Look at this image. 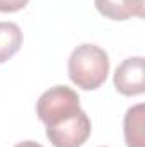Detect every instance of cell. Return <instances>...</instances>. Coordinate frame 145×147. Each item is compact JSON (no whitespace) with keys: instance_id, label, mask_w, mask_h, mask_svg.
Here are the masks:
<instances>
[{"instance_id":"9","label":"cell","mask_w":145,"mask_h":147,"mask_svg":"<svg viewBox=\"0 0 145 147\" xmlns=\"http://www.w3.org/2000/svg\"><path fill=\"white\" fill-rule=\"evenodd\" d=\"M14 147H43L41 144H38V142H33V140H24V142H19L17 146Z\"/></svg>"},{"instance_id":"1","label":"cell","mask_w":145,"mask_h":147,"mask_svg":"<svg viewBox=\"0 0 145 147\" xmlns=\"http://www.w3.org/2000/svg\"><path fill=\"white\" fill-rule=\"evenodd\" d=\"M109 74L108 53L91 43L77 46L68 58V75L77 87L84 91L97 89Z\"/></svg>"},{"instance_id":"3","label":"cell","mask_w":145,"mask_h":147,"mask_svg":"<svg viewBox=\"0 0 145 147\" xmlns=\"http://www.w3.org/2000/svg\"><path fill=\"white\" fill-rule=\"evenodd\" d=\"M91 120L85 111H77L50 127H46V137L55 147H80L91 135Z\"/></svg>"},{"instance_id":"8","label":"cell","mask_w":145,"mask_h":147,"mask_svg":"<svg viewBox=\"0 0 145 147\" xmlns=\"http://www.w3.org/2000/svg\"><path fill=\"white\" fill-rule=\"evenodd\" d=\"M29 0H0V12H17L28 5Z\"/></svg>"},{"instance_id":"5","label":"cell","mask_w":145,"mask_h":147,"mask_svg":"<svg viewBox=\"0 0 145 147\" xmlns=\"http://www.w3.org/2000/svg\"><path fill=\"white\" fill-rule=\"evenodd\" d=\"M101 16L113 21H128L132 17H144V0H94Z\"/></svg>"},{"instance_id":"6","label":"cell","mask_w":145,"mask_h":147,"mask_svg":"<svg viewBox=\"0 0 145 147\" xmlns=\"http://www.w3.org/2000/svg\"><path fill=\"white\" fill-rule=\"evenodd\" d=\"M125 140L128 147H145V105H135L125 115Z\"/></svg>"},{"instance_id":"4","label":"cell","mask_w":145,"mask_h":147,"mask_svg":"<svg viewBox=\"0 0 145 147\" xmlns=\"http://www.w3.org/2000/svg\"><path fill=\"white\" fill-rule=\"evenodd\" d=\"M114 87L123 96H138L145 91V63L142 57L126 58L114 72Z\"/></svg>"},{"instance_id":"7","label":"cell","mask_w":145,"mask_h":147,"mask_svg":"<svg viewBox=\"0 0 145 147\" xmlns=\"http://www.w3.org/2000/svg\"><path fill=\"white\" fill-rule=\"evenodd\" d=\"M22 46V31L14 22L0 21V63L12 58Z\"/></svg>"},{"instance_id":"2","label":"cell","mask_w":145,"mask_h":147,"mask_svg":"<svg viewBox=\"0 0 145 147\" xmlns=\"http://www.w3.org/2000/svg\"><path fill=\"white\" fill-rule=\"evenodd\" d=\"M80 111V99L77 92L67 86H55L43 92L36 103V113L39 120L50 127L73 113Z\"/></svg>"}]
</instances>
